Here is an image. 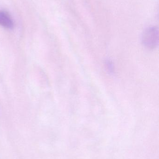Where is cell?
<instances>
[{"label":"cell","instance_id":"6da1fadb","mask_svg":"<svg viewBox=\"0 0 159 159\" xmlns=\"http://www.w3.org/2000/svg\"><path fill=\"white\" fill-rule=\"evenodd\" d=\"M158 30L155 27L147 29L143 36V42L145 46L148 48H156L158 44Z\"/></svg>","mask_w":159,"mask_h":159},{"label":"cell","instance_id":"7a4b0ae2","mask_svg":"<svg viewBox=\"0 0 159 159\" xmlns=\"http://www.w3.org/2000/svg\"><path fill=\"white\" fill-rule=\"evenodd\" d=\"M0 25L6 29H13L14 27L13 20L7 12L0 11Z\"/></svg>","mask_w":159,"mask_h":159}]
</instances>
